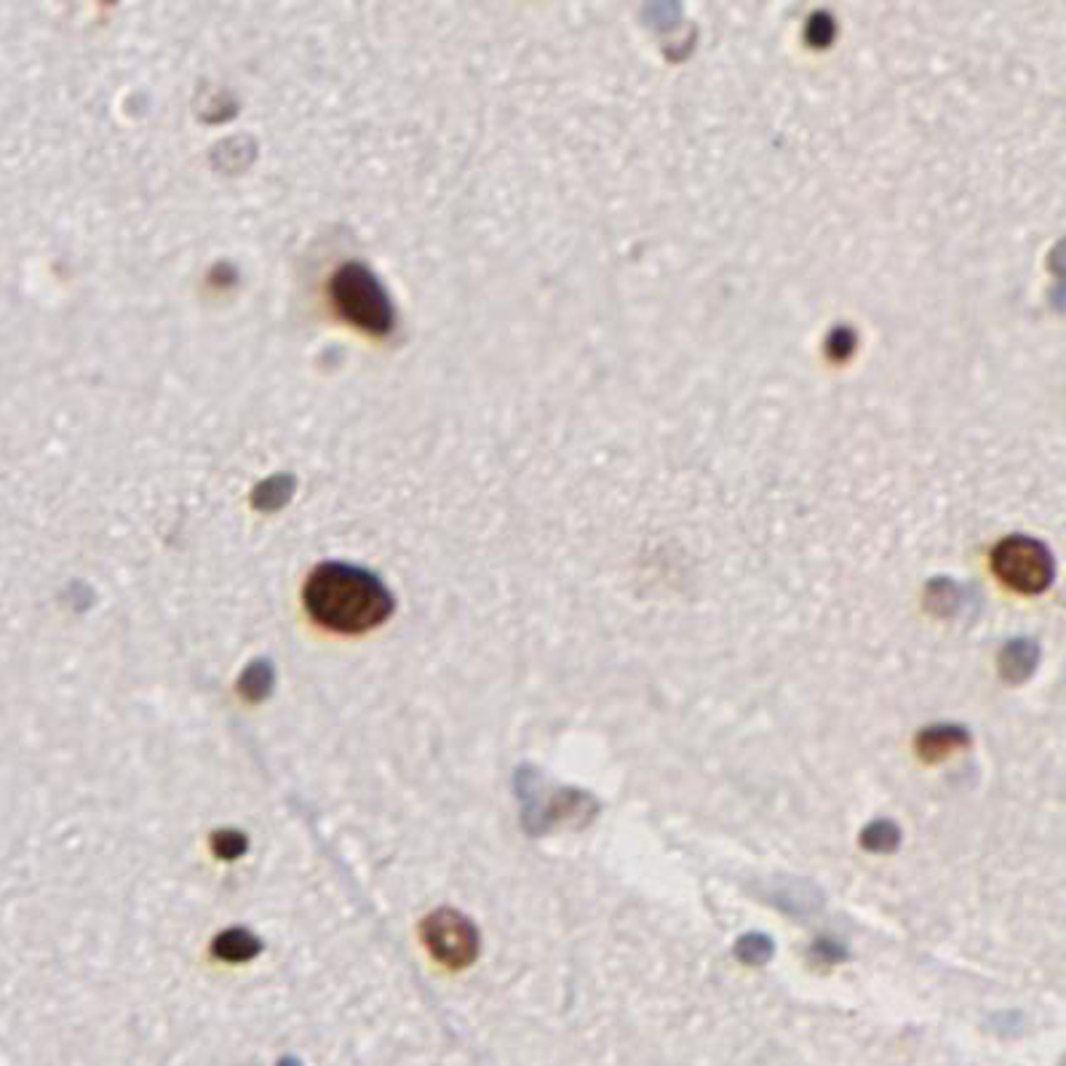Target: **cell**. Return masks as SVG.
<instances>
[{
  "label": "cell",
  "mask_w": 1066,
  "mask_h": 1066,
  "mask_svg": "<svg viewBox=\"0 0 1066 1066\" xmlns=\"http://www.w3.org/2000/svg\"><path fill=\"white\" fill-rule=\"evenodd\" d=\"M860 845L869 853H893L900 845V829L893 820H874L860 834Z\"/></svg>",
  "instance_id": "9c48e42d"
},
{
  "label": "cell",
  "mask_w": 1066,
  "mask_h": 1066,
  "mask_svg": "<svg viewBox=\"0 0 1066 1066\" xmlns=\"http://www.w3.org/2000/svg\"><path fill=\"white\" fill-rule=\"evenodd\" d=\"M813 957H816L820 965H837L847 957V949L843 944L831 942V938H820V942L813 946Z\"/></svg>",
  "instance_id": "7c38bea8"
},
{
  "label": "cell",
  "mask_w": 1066,
  "mask_h": 1066,
  "mask_svg": "<svg viewBox=\"0 0 1066 1066\" xmlns=\"http://www.w3.org/2000/svg\"><path fill=\"white\" fill-rule=\"evenodd\" d=\"M276 674L268 664H251L247 671L241 674L238 679V693L249 700V704H257V700H265L273 690Z\"/></svg>",
  "instance_id": "ba28073f"
},
{
  "label": "cell",
  "mask_w": 1066,
  "mask_h": 1066,
  "mask_svg": "<svg viewBox=\"0 0 1066 1066\" xmlns=\"http://www.w3.org/2000/svg\"><path fill=\"white\" fill-rule=\"evenodd\" d=\"M422 942L430 955L449 968H466L479 955V933L455 909H439L422 923Z\"/></svg>",
  "instance_id": "277c9868"
},
{
  "label": "cell",
  "mask_w": 1066,
  "mask_h": 1066,
  "mask_svg": "<svg viewBox=\"0 0 1066 1066\" xmlns=\"http://www.w3.org/2000/svg\"><path fill=\"white\" fill-rule=\"evenodd\" d=\"M260 938H255L243 928L225 930L215 942V957L222 959V963H249L251 957L260 955Z\"/></svg>",
  "instance_id": "52a82bcc"
},
{
  "label": "cell",
  "mask_w": 1066,
  "mask_h": 1066,
  "mask_svg": "<svg viewBox=\"0 0 1066 1066\" xmlns=\"http://www.w3.org/2000/svg\"><path fill=\"white\" fill-rule=\"evenodd\" d=\"M970 744V735L959 725H933L917 735V754L925 761H942L957 748Z\"/></svg>",
  "instance_id": "5b68a950"
},
{
  "label": "cell",
  "mask_w": 1066,
  "mask_h": 1066,
  "mask_svg": "<svg viewBox=\"0 0 1066 1066\" xmlns=\"http://www.w3.org/2000/svg\"><path fill=\"white\" fill-rule=\"evenodd\" d=\"M773 946L770 938L765 933H751V936H744L735 946V957L740 959L744 965H767L773 959Z\"/></svg>",
  "instance_id": "30bf717a"
},
{
  "label": "cell",
  "mask_w": 1066,
  "mask_h": 1066,
  "mask_svg": "<svg viewBox=\"0 0 1066 1066\" xmlns=\"http://www.w3.org/2000/svg\"><path fill=\"white\" fill-rule=\"evenodd\" d=\"M329 300L350 327L372 337L393 335L396 305L363 262H346L335 270L329 278Z\"/></svg>",
  "instance_id": "7a4b0ae2"
},
{
  "label": "cell",
  "mask_w": 1066,
  "mask_h": 1066,
  "mask_svg": "<svg viewBox=\"0 0 1066 1066\" xmlns=\"http://www.w3.org/2000/svg\"><path fill=\"white\" fill-rule=\"evenodd\" d=\"M211 847L222 860H236L247 853V837L241 831H217L215 839H211Z\"/></svg>",
  "instance_id": "8fae6325"
},
{
  "label": "cell",
  "mask_w": 1066,
  "mask_h": 1066,
  "mask_svg": "<svg viewBox=\"0 0 1066 1066\" xmlns=\"http://www.w3.org/2000/svg\"><path fill=\"white\" fill-rule=\"evenodd\" d=\"M305 607L316 624L337 634H363L393 612V596L369 569L327 561L305 582Z\"/></svg>",
  "instance_id": "6da1fadb"
},
{
  "label": "cell",
  "mask_w": 1066,
  "mask_h": 1066,
  "mask_svg": "<svg viewBox=\"0 0 1066 1066\" xmlns=\"http://www.w3.org/2000/svg\"><path fill=\"white\" fill-rule=\"evenodd\" d=\"M1039 660V650L1032 639H1013L999 652V674L1010 685H1022L1035 674Z\"/></svg>",
  "instance_id": "8992f818"
},
{
  "label": "cell",
  "mask_w": 1066,
  "mask_h": 1066,
  "mask_svg": "<svg viewBox=\"0 0 1066 1066\" xmlns=\"http://www.w3.org/2000/svg\"><path fill=\"white\" fill-rule=\"evenodd\" d=\"M999 580L1022 594H1039L1053 580V556L1043 542L1032 538H1008L992 556Z\"/></svg>",
  "instance_id": "3957f363"
}]
</instances>
